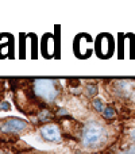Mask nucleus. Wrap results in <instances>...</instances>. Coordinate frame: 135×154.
<instances>
[{
	"label": "nucleus",
	"mask_w": 135,
	"mask_h": 154,
	"mask_svg": "<svg viewBox=\"0 0 135 154\" xmlns=\"http://www.w3.org/2000/svg\"><path fill=\"white\" fill-rule=\"evenodd\" d=\"M109 128L106 123L97 119H89L82 125L80 131L81 146L87 150H97L107 143Z\"/></svg>",
	"instance_id": "1"
},
{
	"label": "nucleus",
	"mask_w": 135,
	"mask_h": 154,
	"mask_svg": "<svg viewBox=\"0 0 135 154\" xmlns=\"http://www.w3.org/2000/svg\"><path fill=\"white\" fill-rule=\"evenodd\" d=\"M32 93L45 104H53L61 93V87L58 80L35 79L32 80Z\"/></svg>",
	"instance_id": "2"
},
{
	"label": "nucleus",
	"mask_w": 135,
	"mask_h": 154,
	"mask_svg": "<svg viewBox=\"0 0 135 154\" xmlns=\"http://www.w3.org/2000/svg\"><path fill=\"white\" fill-rule=\"evenodd\" d=\"M31 130V126L27 120L16 116H8L0 119V133L10 135V134H24Z\"/></svg>",
	"instance_id": "3"
},
{
	"label": "nucleus",
	"mask_w": 135,
	"mask_h": 154,
	"mask_svg": "<svg viewBox=\"0 0 135 154\" xmlns=\"http://www.w3.org/2000/svg\"><path fill=\"white\" fill-rule=\"evenodd\" d=\"M96 54H97L100 58L106 60L114 54V38L111 34H107L103 32L97 37L96 39Z\"/></svg>",
	"instance_id": "4"
},
{
	"label": "nucleus",
	"mask_w": 135,
	"mask_h": 154,
	"mask_svg": "<svg viewBox=\"0 0 135 154\" xmlns=\"http://www.w3.org/2000/svg\"><path fill=\"white\" fill-rule=\"evenodd\" d=\"M39 135L45 142H50V143H54V142L57 143V142H61L62 139L61 128L56 123H46L45 126H42L39 128Z\"/></svg>",
	"instance_id": "5"
},
{
	"label": "nucleus",
	"mask_w": 135,
	"mask_h": 154,
	"mask_svg": "<svg viewBox=\"0 0 135 154\" xmlns=\"http://www.w3.org/2000/svg\"><path fill=\"white\" fill-rule=\"evenodd\" d=\"M131 87H133V82L130 80H116L114 84V91L119 96H130L133 91Z\"/></svg>",
	"instance_id": "6"
},
{
	"label": "nucleus",
	"mask_w": 135,
	"mask_h": 154,
	"mask_svg": "<svg viewBox=\"0 0 135 154\" xmlns=\"http://www.w3.org/2000/svg\"><path fill=\"white\" fill-rule=\"evenodd\" d=\"M103 116L106 120L115 119V118H116V109L112 106H106V108H104V111H103Z\"/></svg>",
	"instance_id": "7"
},
{
	"label": "nucleus",
	"mask_w": 135,
	"mask_h": 154,
	"mask_svg": "<svg viewBox=\"0 0 135 154\" xmlns=\"http://www.w3.org/2000/svg\"><path fill=\"white\" fill-rule=\"evenodd\" d=\"M92 107H93V109H95L97 114H103V111H104V108H106V106H104V101L101 100V99H93L92 100Z\"/></svg>",
	"instance_id": "8"
},
{
	"label": "nucleus",
	"mask_w": 135,
	"mask_h": 154,
	"mask_svg": "<svg viewBox=\"0 0 135 154\" xmlns=\"http://www.w3.org/2000/svg\"><path fill=\"white\" fill-rule=\"evenodd\" d=\"M99 92V88L96 84H87V87H85V95L89 96V97H93V96H96Z\"/></svg>",
	"instance_id": "9"
},
{
	"label": "nucleus",
	"mask_w": 135,
	"mask_h": 154,
	"mask_svg": "<svg viewBox=\"0 0 135 154\" xmlns=\"http://www.w3.org/2000/svg\"><path fill=\"white\" fill-rule=\"evenodd\" d=\"M118 154H135V145H130V146L124 147V149L120 150Z\"/></svg>",
	"instance_id": "10"
},
{
	"label": "nucleus",
	"mask_w": 135,
	"mask_h": 154,
	"mask_svg": "<svg viewBox=\"0 0 135 154\" xmlns=\"http://www.w3.org/2000/svg\"><path fill=\"white\" fill-rule=\"evenodd\" d=\"M11 109V104L8 101H2L0 103V111H10Z\"/></svg>",
	"instance_id": "11"
},
{
	"label": "nucleus",
	"mask_w": 135,
	"mask_h": 154,
	"mask_svg": "<svg viewBox=\"0 0 135 154\" xmlns=\"http://www.w3.org/2000/svg\"><path fill=\"white\" fill-rule=\"evenodd\" d=\"M130 139H131L133 142H135V128L130 131Z\"/></svg>",
	"instance_id": "12"
},
{
	"label": "nucleus",
	"mask_w": 135,
	"mask_h": 154,
	"mask_svg": "<svg viewBox=\"0 0 135 154\" xmlns=\"http://www.w3.org/2000/svg\"><path fill=\"white\" fill-rule=\"evenodd\" d=\"M0 154H3V153H2V152H0Z\"/></svg>",
	"instance_id": "13"
}]
</instances>
